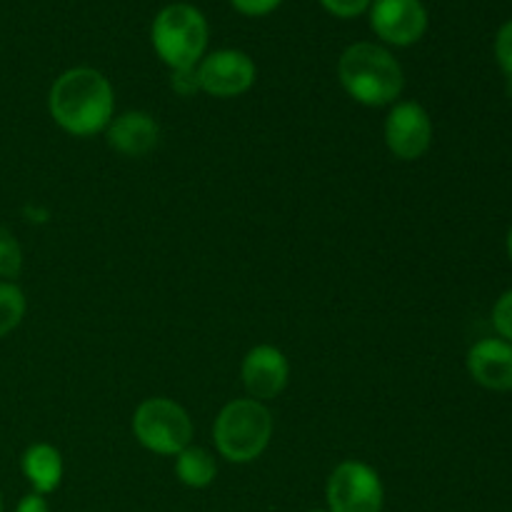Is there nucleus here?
<instances>
[{
    "label": "nucleus",
    "mask_w": 512,
    "mask_h": 512,
    "mask_svg": "<svg viewBox=\"0 0 512 512\" xmlns=\"http://www.w3.org/2000/svg\"><path fill=\"white\" fill-rule=\"evenodd\" d=\"M48 110L50 118L65 133L75 138H93L113 120V85L95 68H70L50 85Z\"/></svg>",
    "instance_id": "obj_1"
},
{
    "label": "nucleus",
    "mask_w": 512,
    "mask_h": 512,
    "mask_svg": "<svg viewBox=\"0 0 512 512\" xmlns=\"http://www.w3.org/2000/svg\"><path fill=\"white\" fill-rule=\"evenodd\" d=\"M338 78L345 93L360 105L383 108L398 103L405 75L395 55L378 43H353L338 60Z\"/></svg>",
    "instance_id": "obj_2"
},
{
    "label": "nucleus",
    "mask_w": 512,
    "mask_h": 512,
    "mask_svg": "<svg viewBox=\"0 0 512 512\" xmlns=\"http://www.w3.org/2000/svg\"><path fill=\"white\" fill-rule=\"evenodd\" d=\"M273 428V413L265 403L253 398L230 400L215 418V448L228 463H253L268 450Z\"/></svg>",
    "instance_id": "obj_3"
},
{
    "label": "nucleus",
    "mask_w": 512,
    "mask_h": 512,
    "mask_svg": "<svg viewBox=\"0 0 512 512\" xmlns=\"http://www.w3.org/2000/svg\"><path fill=\"white\" fill-rule=\"evenodd\" d=\"M150 40L158 58L170 70H190L205 58L208 48V20L195 5H165L153 20Z\"/></svg>",
    "instance_id": "obj_4"
},
{
    "label": "nucleus",
    "mask_w": 512,
    "mask_h": 512,
    "mask_svg": "<svg viewBox=\"0 0 512 512\" xmlns=\"http://www.w3.org/2000/svg\"><path fill=\"white\" fill-rule=\"evenodd\" d=\"M133 435L155 455H178L193 440L188 410L170 398H148L135 408Z\"/></svg>",
    "instance_id": "obj_5"
},
{
    "label": "nucleus",
    "mask_w": 512,
    "mask_h": 512,
    "mask_svg": "<svg viewBox=\"0 0 512 512\" xmlns=\"http://www.w3.org/2000/svg\"><path fill=\"white\" fill-rule=\"evenodd\" d=\"M325 500L328 512H383V480L373 465L363 460H343L330 473Z\"/></svg>",
    "instance_id": "obj_6"
},
{
    "label": "nucleus",
    "mask_w": 512,
    "mask_h": 512,
    "mask_svg": "<svg viewBox=\"0 0 512 512\" xmlns=\"http://www.w3.org/2000/svg\"><path fill=\"white\" fill-rule=\"evenodd\" d=\"M195 75H198V88L203 93L213 95V98H238L253 88L258 68L243 50L223 48L205 55L195 65Z\"/></svg>",
    "instance_id": "obj_7"
},
{
    "label": "nucleus",
    "mask_w": 512,
    "mask_h": 512,
    "mask_svg": "<svg viewBox=\"0 0 512 512\" xmlns=\"http://www.w3.org/2000/svg\"><path fill=\"white\" fill-rule=\"evenodd\" d=\"M385 145L395 158L405 163L423 158L433 145V120L428 110L415 100L393 103L385 118Z\"/></svg>",
    "instance_id": "obj_8"
},
{
    "label": "nucleus",
    "mask_w": 512,
    "mask_h": 512,
    "mask_svg": "<svg viewBox=\"0 0 512 512\" xmlns=\"http://www.w3.org/2000/svg\"><path fill=\"white\" fill-rule=\"evenodd\" d=\"M368 13L373 33L395 48L415 45L428 30V10L423 0H373Z\"/></svg>",
    "instance_id": "obj_9"
},
{
    "label": "nucleus",
    "mask_w": 512,
    "mask_h": 512,
    "mask_svg": "<svg viewBox=\"0 0 512 512\" xmlns=\"http://www.w3.org/2000/svg\"><path fill=\"white\" fill-rule=\"evenodd\" d=\"M240 378L248 390V398L265 403V400L278 398L285 390L290 378V363L283 350L275 345H255L245 353Z\"/></svg>",
    "instance_id": "obj_10"
},
{
    "label": "nucleus",
    "mask_w": 512,
    "mask_h": 512,
    "mask_svg": "<svg viewBox=\"0 0 512 512\" xmlns=\"http://www.w3.org/2000/svg\"><path fill=\"white\" fill-rule=\"evenodd\" d=\"M468 373L483 388L495 393L512 390V343L503 338H483L468 350Z\"/></svg>",
    "instance_id": "obj_11"
},
{
    "label": "nucleus",
    "mask_w": 512,
    "mask_h": 512,
    "mask_svg": "<svg viewBox=\"0 0 512 512\" xmlns=\"http://www.w3.org/2000/svg\"><path fill=\"white\" fill-rule=\"evenodd\" d=\"M105 138L115 153L125 155V158H145L158 148L160 125L145 110H128L118 118L113 115L110 125L105 128Z\"/></svg>",
    "instance_id": "obj_12"
},
{
    "label": "nucleus",
    "mask_w": 512,
    "mask_h": 512,
    "mask_svg": "<svg viewBox=\"0 0 512 512\" xmlns=\"http://www.w3.org/2000/svg\"><path fill=\"white\" fill-rule=\"evenodd\" d=\"M20 470L33 493L50 495L60 488V480H63V455L55 445L33 443L20 455Z\"/></svg>",
    "instance_id": "obj_13"
},
{
    "label": "nucleus",
    "mask_w": 512,
    "mask_h": 512,
    "mask_svg": "<svg viewBox=\"0 0 512 512\" xmlns=\"http://www.w3.org/2000/svg\"><path fill=\"white\" fill-rule=\"evenodd\" d=\"M175 475L183 485L193 490L208 488L218 475V465L210 450L200 448V445H188L175 455Z\"/></svg>",
    "instance_id": "obj_14"
},
{
    "label": "nucleus",
    "mask_w": 512,
    "mask_h": 512,
    "mask_svg": "<svg viewBox=\"0 0 512 512\" xmlns=\"http://www.w3.org/2000/svg\"><path fill=\"white\" fill-rule=\"evenodd\" d=\"M25 310L28 300L20 285H15L13 280H0V338L10 335L23 323Z\"/></svg>",
    "instance_id": "obj_15"
},
{
    "label": "nucleus",
    "mask_w": 512,
    "mask_h": 512,
    "mask_svg": "<svg viewBox=\"0 0 512 512\" xmlns=\"http://www.w3.org/2000/svg\"><path fill=\"white\" fill-rule=\"evenodd\" d=\"M23 270V248L8 228L0 225V280H15Z\"/></svg>",
    "instance_id": "obj_16"
},
{
    "label": "nucleus",
    "mask_w": 512,
    "mask_h": 512,
    "mask_svg": "<svg viewBox=\"0 0 512 512\" xmlns=\"http://www.w3.org/2000/svg\"><path fill=\"white\" fill-rule=\"evenodd\" d=\"M495 60H498L500 70L512 78V20L500 25L498 35H495Z\"/></svg>",
    "instance_id": "obj_17"
},
{
    "label": "nucleus",
    "mask_w": 512,
    "mask_h": 512,
    "mask_svg": "<svg viewBox=\"0 0 512 512\" xmlns=\"http://www.w3.org/2000/svg\"><path fill=\"white\" fill-rule=\"evenodd\" d=\"M493 325L503 340L512 343V290L503 293L493 308Z\"/></svg>",
    "instance_id": "obj_18"
},
{
    "label": "nucleus",
    "mask_w": 512,
    "mask_h": 512,
    "mask_svg": "<svg viewBox=\"0 0 512 512\" xmlns=\"http://www.w3.org/2000/svg\"><path fill=\"white\" fill-rule=\"evenodd\" d=\"M320 3L335 18H358L370 8L373 0H320Z\"/></svg>",
    "instance_id": "obj_19"
},
{
    "label": "nucleus",
    "mask_w": 512,
    "mask_h": 512,
    "mask_svg": "<svg viewBox=\"0 0 512 512\" xmlns=\"http://www.w3.org/2000/svg\"><path fill=\"white\" fill-rule=\"evenodd\" d=\"M280 3H283V0H230V5H233L238 13L250 15V18H263V15L273 13L275 8H280Z\"/></svg>",
    "instance_id": "obj_20"
},
{
    "label": "nucleus",
    "mask_w": 512,
    "mask_h": 512,
    "mask_svg": "<svg viewBox=\"0 0 512 512\" xmlns=\"http://www.w3.org/2000/svg\"><path fill=\"white\" fill-rule=\"evenodd\" d=\"M170 85L178 95L188 98V95L198 93V75H195V68L190 70H173V78H170Z\"/></svg>",
    "instance_id": "obj_21"
},
{
    "label": "nucleus",
    "mask_w": 512,
    "mask_h": 512,
    "mask_svg": "<svg viewBox=\"0 0 512 512\" xmlns=\"http://www.w3.org/2000/svg\"><path fill=\"white\" fill-rule=\"evenodd\" d=\"M15 512H50V505H48V500H45V495L28 493L25 498H20Z\"/></svg>",
    "instance_id": "obj_22"
},
{
    "label": "nucleus",
    "mask_w": 512,
    "mask_h": 512,
    "mask_svg": "<svg viewBox=\"0 0 512 512\" xmlns=\"http://www.w3.org/2000/svg\"><path fill=\"white\" fill-rule=\"evenodd\" d=\"M505 245H508V255H510V260H512V228H510V233H508V240H505Z\"/></svg>",
    "instance_id": "obj_23"
},
{
    "label": "nucleus",
    "mask_w": 512,
    "mask_h": 512,
    "mask_svg": "<svg viewBox=\"0 0 512 512\" xmlns=\"http://www.w3.org/2000/svg\"><path fill=\"white\" fill-rule=\"evenodd\" d=\"M0 512H5V500H3V493H0Z\"/></svg>",
    "instance_id": "obj_24"
},
{
    "label": "nucleus",
    "mask_w": 512,
    "mask_h": 512,
    "mask_svg": "<svg viewBox=\"0 0 512 512\" xmlns=\"http://www.w3.org/2000/svg\"><path fill=\"white\" fill-rule=\"evenodd\" d=\"M310 512H328V510H310Z\"/></svg>",
    "instance_id": "obj_25"
}]
</instances>
